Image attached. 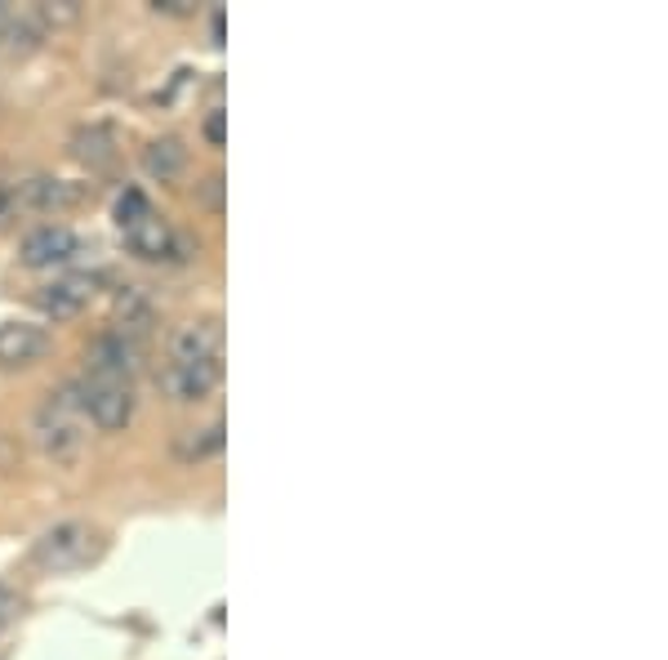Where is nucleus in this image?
Segmentation results:
<instances>
[{
  "label": "nucleus",
  "mask_w": 668,
  "mask_h": 660,
  "mask_svg": "<svg viewBox=\"0 0 668 660\" xmlns=\"http://www.w3.org/2000/svg\"><path fill=\"white\" fill-rule=\"evenodd\" d=\"M85 438H89V424L81 415V402L72 393V384L54 389L50 398H45L32 415V442L45 460L54 464H76L81 451H85Z\"/></svg>",
  "instance_id": "f257e3e1"
},
{
  "label": "nucleus",
  "mask_w": 668,
  "mask_h": 660,
  "mask_svg": "<svg viewBox=\"0 0 668 660\" xmlns=\"http://www.w3.org/2000/svg\"><path fill=\"white\" fill-rule=\"evenodd\" d=\"M99 553H103V536L94 531L89 523H81V517H67V523L45 527L36 536V545H32V562H36L40 572H50V576L81 572Z\"/></svg>",
  "instance_id": "f03ea898"
},
{
  "label": "nucleus",
  "mask_w": 668,
  "mask_h": 660,
  "mask_svg": "<svg viewBox=\"0 0 668 660\" xmlns=\"http://www.w3.org/2000/svg\"><path fill=\"white\" fill-rule=\"evenodd\" d=\"M121 242L134 259L143 264H193L201 255V242H193L187 232H178L170 219H161L157 210L143 215L138 223L121 228Z\"/></svg>",
  "instance_id": "7ed1b4c3"
},
{
  "label": "nucleus",
  "mask_w": 668,
  "mask_h": 660,
  "mask_svg": "<svg viewBox=\"0 0 668 660\" xmlns=\"http://www.w3.org/2000/svg\"><path fill=\"white\" fill-rule=\"evenodd\" d=\"M72 393L81 402L85 424L103 433H116L134 419V384L103 380V375H81V380H72Z\"/></svg>",
  "instance_id": "20e7f679"
},
{
  "label": "nucleus",
  "mask_w": 668,
  "mask_h": 660,
  "mask_svg": "<svg viewBox=\"0 0 668 660\" xmlns=\"http://www.w3.org/2000/svg\"><path fill=\"white\" fill-rule=\"evenodd\" d=\"M143 366V344L121 335V330H99L85 349V375H103V380H121V384H134V375Z\"/></svg>",
  "instance_id": "39448f33"
},
{
  "label": "nucleus",
  "mask_w": 668,
  "mask_h": 660,
  "mask_svg": "<svg viewBox=\"0 0 668 660\" xmlns=\"http://www.w3.org/2000/svg\"><path fill=\"white\" fill-rule=\"evenodd\" d=\"M76 201H81V187H72L67 179H50V174H32V179L0 187V215L63 210V206H76Z\"/></svg>",
  "instance_id": "423d86ee"
},
{
  "label": "nucleus",
  "mask_w": 668,
  "mask_h": 660,
  "mask_svg": "<svg viewBox=\"0 0 668 660\" xmlns=\"http://www.w3.org/2000/svg\"><path fill=\"white\" fill-rule=\"evenodd\" d=\"M81 255V237L67 228V223H40V228H32L27 237H23V246H18V264L23 268H63V264H72Z\"/></svg>",
  "instance_id": "0eeeda50"
},
{
  "label": "nucleus",
  "mask_w": 668,
  "mask_h": 660,
  "mask_svg": "<svg viewBox=\"0 0 668 660\" xmlns=\"http://www.w3.org/2000/svg\"><path fill=\"white\" fill-rule=\"evenodd\" d=\"M223 384V362H165L161 389L174 402H206Z\"/></svg>",
  "instance_id": "6e6552de"
},
{
  "label": "nucleus",
  "mask_w": 668,
  "mask_h": 660,
  "mask_svg": "<svg viewBox=\"0 0 668 660\" xmlns=\"http://www.w3.org/2000/svg\"><path fill=\"white\" fill-rule=\"evenodd\" d=\"M67 152L89 170V174H108L121 157V134L116 125L108 121H89V125H76L72 138H67Z\"/></svg>",
  "instance_id": "1a4fd4ad"
},
{
  "label": "nucleus",
  "mask_w": 668,
  "mask_h": 660,
  "mask_svg": "<svg viewBox=\"0 0 668 660\" xmlns=\"http://www.w3.org/2000/svg\"><path fill=\"white\" fill-rule=\"evenodd\" d=\"M94 291H99V277H94V272L54 277L50 286L36 291V308H40L45 317H54V321H67V317H76V313L94 300Z\"/></svg>",
  "instance_id": "9d476101"
},
{
  "label": "nucleus",
  "mask_w": 668,
  "mask_h": 660,
  "mask_svg": "<svg viewBox=\"0 0 668 660\" xmlns=\"http://www.w3.org/2000/svg\"><path fill=\"white\" fill-rule=\"evenodd\" d=\"M170 362H223V321L197 317L170 335Z\"/></svg>",
  "instance_id": "9b49d317"
},
{
  "label": "nucleus",
  "mask_w": 668,
  "mask_h": 660,
  "mask_svg": "<svg viewBox=\"0 0 668 660\" xmlns=\"http://www.w3.org/2000/svg\"><path fill=\"white\" fill-rule=\"evenodd\" d=\"M50 353V335L32 321H0V366H36Z\"/></svg>",
  "instance_id": "f8f14e48"
},
{
  "label": "nucleus",
  "mask_w": 668,
  "mask_h": 660,
  "mask_svg": "<svg viewBox=\"0 0 668 660\" xmlns=\"http://www.w3.org/2000/svg\"><path fill=\"white\" fill-rule=\"evenodd\" d=\"M157 326V304L152 295L143 291V286H125L116 291V304H112V330H121V335L129 340H148V330Z\"/></svg>",
  "instance_id": "ddd939ff"
},
{
  "label": "nucleus",
  "mask_w": 668,
  "mask_h": 660,
  "mask_svg": "<svg viewBox=\"0 0 668 660\" xmlns=\"http://www.w3.org/2000/svg\"><path fill=\"white\" fill-rule=\"evenodd\" d=\"M223 447H227V424H223V419L206 424V429H183V433L174 438V455H178L183 464H206V460L223 455Z\"/></svg>",
  "instance_id": "4468645a"
},
{
  "label": "nucleus",
  "mask_w": 668,
  "mask_h": 660,
  "mask_svg": "<svg viewBox=\"0 0 668 660\" xmlns=\"http://www.w3.org/2000/svg\"><path fill=\"white\" fill-rule=\"evenodd\" d=\"M183 166H187V148H183L178 134H161L143 148V170H148L157 183H174L183 174Z\"/></svg>",
  "instance_id": "2eb2a0df"
},
{
  "label": "nucleus",
  "mask_w": 668,
  "mask_h": 660,
  "mask_svg": "<svg viewBox=\"0 0 668 660\" xmlns=\"http://www.w3.org/2000/svg\"><path fill=\"white\" fill-rule=\"evenodd\" d=\"M116 228H129V223H138L143 215H152V201H148V193L143 187H125V193L116 197Z\"/></svg>",
  "instance_id": "dca6fc26"
},
{
  "label": "nucleus",
  "mask_w": 668,
  "mask_h": 660,
  "mask_svg": "<svg viewBox=\"0 0 668 660\" xmlns=\"http://www.w3.org/2000/svg\"><path fill=\"white\" fill-rule=\"evenodd\" d=\"M223 187H227V179H223L219 170L206 174V179L197 183V206L210 210V215H223Z\"/></svg>",
  "instance_id": "f3484780"
},
{
  "label": "nucleus",
  "mask_w": 668,
  "mask_h": 660,
  "mask_svg": "<svg viewBox=\"0 0 668 660\" xmlns=\"http://www.w3.org/2000/svg\"><path fill=\"white\" fill-rule=\"evenodd\" d=\"M32 19H36L40 27L76 23V19H81V5H76V0H59V5H36V10H32Z\"/></svg>",
  "instance_id": "a211bd4d"
},
{
  "label": "nucleus",
  "mask_w": 668,
  "mask_h": 660,
  "mask_svg": "<svg viewBox=\"0 0 668 660\" xmlns=\"http://www.w3.org/2000/svg\"><path fill=\"white\" fill-rule=\"evenodd\" d=\"M14 616H18V594H14L5 580H0V630H5Z\"/></svg>",
  "instance_id": "6ab92c4d"
},
{
  "label": "nucleus",
  "mask_w": 668,
  "mask_h": 660,
  "mask_svg": "<svg viewBox=\"0 0 668 660\" xmlns=\"http://www.w3.org/2000/svg\"><path fill=\"white\" fill-rule=\"evenodd\" d=\"M206 138H210V148H223V112L206 117Z\"/></svg>",
  "instance_id": "aec40b11"
},
{
  "label": "nucleus",
  "mask_w": 668,
  "mask_h": 660,
  "mask_svg": "<svg viewBox=\"0 0 668 660\" xmlns=\"http://www.w3.org/2000/svg\"><path fill=\"white\" fill-rule=\"evenodd\" d=\"M152 10L157 14H193V5H187V0H152Z\"/></svg>",
  "instance_id": "412c9836"
},
{
  "label": "nucleus",
  "mask_w": 668,
  "mask_h": 660,
  "mask_svg": "<svg viewBox=\"0 0 668 660\" xmlns=\"http://www.w3.org/2000/svg\"><path fill=\"white\" fill-rule=\"evenodd\" d=\"M223 23H227V19H223V10H214V14H210V32H214V45H223Z\"/></svg>",
  "instance_id": "4be33fe9"
}]
</instances>
